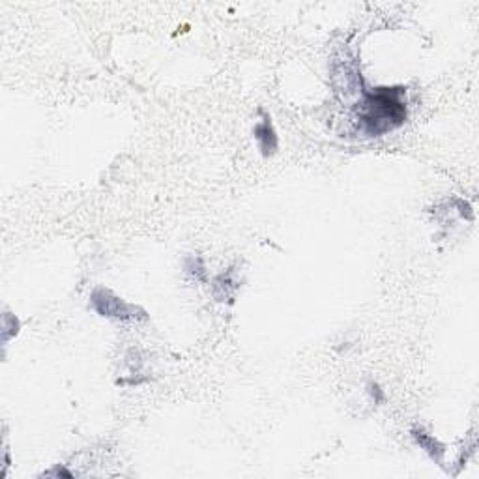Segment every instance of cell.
Returning <instances> with one entry per match:
<instances>
[{
  "label": "cell",
  "mask_w": 479,
  "mask_h": 479,
  "mask_svg": "<svg viewBox=\"0 0 479 479\" xmlns=\"http://www.w3.org/2000/svg\"><path fill=\"white\" fill-rule=\"evenodd\" d=\"M363 122L369 135H380L407 120L402 88H376L365 96Z\"/></svg>",
  "instance_id": "obj_1"
},
{
  "label": "cell",
  "mask_w": 479,
  "mask_h": 479,
  "mask_svg": "<svg viewBox=\"0 0 479 479\" xmlns=\"http://www.w3.org/2000/svg\"><path fill=\"white\" fill-rule=\"evenodd\" d=\"M92 307L96 309L101 317L117 318V320H137V318H144L146 313L139 309L135 305L126 304L122 298L115 296L113 292L107 289H96L90 296Z\"/></svg>",
  "instance_id": "obj_2"
},
{
  "label": "cell",
  "mask_w": 479,
  "mask_h": 479,
  "mask_svg": "<svg viewBox=\"0 0 479 479\" xmlns=\"http://www.w3.org/2000/svg\"><path fill=\"white\" fill-rule=\"evenodd\" d=\"M255 137H257V141H259L264 156H272L273 152L277 150V135H275V131H273L270 117H264V120L255 128Z\"/></svg>",
  "instance_id": "obj_3"
},
{
  "label": "cell",
  "mask_w": 479,
  "mask_h": 479,
  "mask_svg": "<svg viewBox=\"0 0 479 479\" xmlns=\"http://www.w3.org/2000/svg\"><path fill=\"white\" fill-rule=\"evenodd\" d=\"M414 433V438L418 440V444H420L425 451H427L433 459H440L442 457V453H444V446L442 444H438V442L434 440L433 436H429L427 433H423V431H418V429H414L412 431Z\"/></svg>",
  "instance_id": "obj_4"
},
{
  "label": "cell",
  "mask_w": 479,
  "mask_h": 479,
  "mask_svg": "<svg viewBox=\"0 0 479 479\" xmlns=\"http://www.w3.org/2000/svg\"><path fill=\"white\" fill-rule=\"evenodd\" d=\"M46 476H66V478H72V473L68 472V470H64V468L57 467L55 470H51V472H47Z\"/></svg>",
  "instance_id": "obj_5"
}]
</instances>
